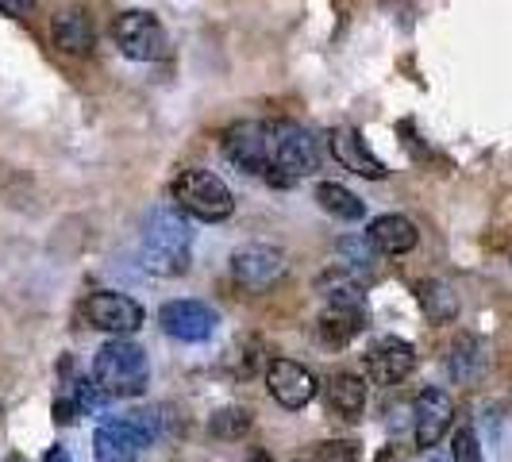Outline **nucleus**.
I'll return each instance as SVG.
<instances>
[{
  "instance_id": "1",
  "label": "nucleus",
  "mask_w": 512,
  "mask_h": 462,
  "mask_svg": "<svg viewBox=\"0 0 512 462\" xmlns=\"http://www.w3.org/2000/svg\"><path fill=\"white\" fill-rule=\"evenodd\" d=\"M139 258L158 278H181L189 274L193 262V228L189 216H181L174 205H158L143 220V239H139Z\"/></svg>"
},
{
  "instance_id": "2",
  "label": "nucleus",
  "mask_w": 512,
  "mask_h": 462,
  "mask_svg": "<svg viewBox=\"0 0 512 462\" xmlns=\"http://www.w3.org/2000/svg\"><path fill=\"white\" fill-rule=\"evenodd\" d=\"M320 158H324V147H320V135L297 120H274L270 124V170H266V181L278 185V189H289L297 181L312 178L320 170Z\"/></svg>"
},
{
  "instance_id": "3",
  "label": "nucleus",
  "mask_w": 512,
  "mask_h": 462,
  "mask_svg": "<svg viewBox=\"0 0 512 462\" xmlns=\"http://www.w3.org/2000/svg\"><path fill=\"white\" fill-rule=\"evenodd\" d=\"M93 385L104 397H143L151 385V359L135 339H108L101 351L93 355Z\"/></svg>"
},
{
  "instance_id": "4",
  "label": "nucleus",
  "mask_w": 512,
  "mask_h": 462,
  "mask_svg": "<svg viewBox=\"0 0 512 462\" xmlns=\"http://www.w3.org/2000/svg\"><path fill=\"white\" fill-rule=\"evenodd\" d=\"M170 201L181 216L189 220H201V224H224L231 212H235V197H231L228 181L212 170H181L174 185H170Z\"/></svg>"
},
{
  "instance_id": "5",
  "label": "nucleus",
  "mask_w": 512,
  "mask_h": 462,
  "mask_svg": "<svg viewBox=\"0 0 512 462\" xmlns=\"http://www.w3.org/2000/svg\"><path fill=\"white\" fill-rule=\"evenodd\" d=\"M112 39L124 58L131 62H162L170 58V31L162 27V20L154 12L143 8H128L112 20Z\"/></svg>"
},
{
  "instance_id": "6",
  "label": "nucleus",
  "mask_w": 512,
  "mask_h": 462,
  "mask_svg": "<svg viewBox=\"0 0 512 462\" xmlns=\"http://www.w3.org/2000/svg\"><path fill=\"white\" fill-rule=\"evenodd\" d=\"M231 282L247 293H266L285 278L289 262H285L282 247H270V243H243L239 251H231Z\"/></svg>"
},
{
  "instance_id": "7",
  "label": "nucleus",
  "mask_w": 512,
  "mask_h": 462,
  "mask_svg": "<svg viewBox=\"0 0 512 462\" xmlns=\"http://www.w3.org/2000/svg\"><path fill=\"white\" fill-rule=\"evenodd\" d=\"M220 151L235 170L266 178L270 170V124L266 120H239L220 135Z\"/></svg>"
},
{
  "instance_id": "8",
  "label": "nucleus",
  "mask_w": 512,
  "mask_h": 462,
  "mask_svg": "<svg viewBox=\"0 0 512 462\" xmlns=\"http://www.w3.org/2000/svg\"><path fill=\"white\" fill-rule=\"evenodd\" d=\"M81 312H85V324H89V328L108 332L112 339H124V335L139 332L143 320H147L143 305H139L135 297H128V293H116V289H97V293H89Z\"/></svg>"
},
{
  "instance_id": "9",
  "label": "nucleus",
  "mask_w": 512,
  "mask_h": 462,
  "mask_svg": "<svg viewBox=\"0 0 512 462\" xmlns=\"http://www.w3.org/2000/svg\"><path fill=\"white\" fill-rule=\"evenodd\" d=\"M158 328L178 343H205L220 328V312L205 301L181 297V301H166L158 308Z\"/></svg>"
},
{
  "instance_id": "10",
  "label": "nucleus",
  "mask_w": 512,
  "mask_h": 462,
  "mask_svg": "<svg viewBox=\"0 0 512 462\" xmlns=\"http://www.w3.org/2000/svg\"><path fill=\"white\" fill-rule=\"evenodd\" d=\"M451 424H455V401H451V393L439 389V385L420 389L416 401H412V436H416V447H424V451L436 447L439 439L451 432Z\"/></svg>"
},
{
  "instance_id": "11",
  "label": "nucleus",
  "mask_w": 512,
  "mask_h": 462,
  "mask_svg": "<svg viewBox=\"0 0 512 462\" xmlns=\"http://www.w3.org/2000/svg\"><path fill=\"white\" fill-rule=\"evenodd\" d=\"M266 389L285 412H301L316 397V374L297 359H270L266 366Z\"/></svg>"
},
{
  "instance_id": "12",
  "label": "nucleus",
  "mask_w": 512,
  "mask_h": 462,
  "mask_svg": "<svg viewBox=\"0 0 512 462\" xmlns=\"http://www.w3.org/2000/svg\"><path fill=\"white\" fill-rule=\"evenodd\" d=\"M362 362H366V374H370V382L397 385V382H405L412 370H416V347H412L409 339L382 335V339H374V343L366 347Z\"/></svg>"
},
{
  "instance_id": "13",
  "label": "nucleus",
  "mask_w": 512,
  "mask_h": 462,
  "mask_svg": "<svg viewBox=\"0 0 512 462\" xmlns=\"http://www.w3.org/2000/svg\"><path fill=\"white\" fill-rule=\"evenodd\" d=\"M328 151H332V158L343 170H351V174H359V178L382 181L385 174H389L382 158L370 151V143L362 139L359 128H332L328 131Z\"/></svg>"
},
{
  "instance_id": "14",
  "label": "nucleus",
  "mask_w": 512,
  "mask_h": 462,
  "mask_svg": "<svg viewBox=\"0 0 512 462\" xmlns=\"http://www.w3.org/2000/svg\"><path fill=\"white\" fill-rule=\"evenodd\" d=\"M51 35H54V47L62 54L85 58V54L97 51V24H93V16H89L85 8H77V4L74 8L54 12Z\"/></svg>"
},
{
  "instance_id": "15",
  "label": "nucleus",
  "mask_w": 512,
  "mask_h": 462,
  "mask_svg": "<svg viewBox=\"0 0 512 462\" xmlns=\"http://www.w3.org/2000/svg\"><path fill=\"white\" fill-rule=\"evenodd\" d=\"M366 239L378 247V255H409L412 247L420 243V231H416L409 216L385 212V216H374L366 224Z\"/></svg>"
},
{
  "instance_id": "16",
  "label": "nucleus",
  "mask_w": 512,
  "mask_h": 462,
  "mask_svg": "<svg viewBox=\"0 0 512 462\" xmlns=\"http://www.w3.org/2000/svg\"><path fill=\"white\" fill-rule=\"evenodd\" d=\"M139 451H143V443L124 420H104L101 428L93 432L97 462H139Z\"/></svg>"
},
{
  "instance_id": "17",
  "label": "nucleus",
  "mask_w": 512,
  "mask_h": 462,
  "mask_svg": "<svg viewBox=\"0 0 512 462\" xmlns=\"http://www.w3.org/2000/svg\"><path fill=\"white\" fill-rule=\"evenodd\" d=\"M482 370H486V347H482V339L462 332L451 343V351H447V374L459 385H470L482 378Z\"/></svg>"
},
{
  "instance_id": "18",
  "label": "nucleus",
  "mask_w": 512,
  "mask_h": 462,
  "mask_svg": "<svg viewBox=\"0 0 512 462\" xmlns=\"http://www.w3.org/2000/svg\"><path fill=\"white\" fill-rule=\"evenodd\" d=\"M366 397H370L366 378L347 374V370L332 374V382H328V405H332V412H339L343 420H359L362 412H366Z\"/></svg>"
},
{
  "instance_id": "19",
  "label": "nucleus",
  "mask_w": 512,
  "mask_h": 462,
  "mask_svg": "<svg viewBox=\"0 0 512 462\" xmlns=\"http://www.w3.org/2000/svg\"><path fill=\"white\" fill-rule=\"evenodd\" d=\"M366 328V312H351V308H328L320 312V324H316V335L324 347H347L355 335H362Z\"/></svg>"
},
{
  "instance_id": "20",
  "label": "nucleus",
  "mask_w": 512,
  "mask_h": 462,
  "mask_svg": "<svg viewBox=\"0 0 512 462\" xmlns=\"http://www.w3.org/2000/svg\"><path fill=\"white\" fill-rule=\"evenodd\" d=\"M416 301H420L424 316H428L432 324H455V320H459V293L447 282H439V278L416 282Z\"/></svg>"
},
{
  "instance_id": "21",
  "label": "nucleus",
  "mask_w": 512,
  "mask_h": 462,
  "mask_svg": "<svg viewBox=\"0 0 512 462\" xmlns=\"http://www.w3.org/2000/svg\"><path fill=\"white\" fill-rule=\"evenodd\" d=\"M316 205L324 208L328 216H335V220H343V224L366 220V201L359 193H351L347 185H339V181H320L316 185Z\"/></svg>"
},
{
  "instance_id": "22",
  "label": "nucleus",
  "mask_w": 512,
  "mask_h": 462,
  "mask_svg": "<svg viewBox=\"0 0 512 462\" xmlns=\"http://www.w3.org/2000/svg\"><path fill=\"white\" fill-rule=\"evenodd\" d=\"M339 266H347V270H355L359 278H370L374 270H378V247L366 239V231L362 235H347V239H339Z\"/></svg>"
},
{
  "instance_id": "23",
  "label": "nucleus",
  "mask_w": 512,
  "mask_h": 462,
  "mask_svg": "<svg viewBox=\"0 0 512 462\" xmlns=\"http://www.w3.org/2000/svg\"><path fill=\"white\" fill-rule=\"evenodd\" d=\"M251 424H255L251 409H243V405H224V409H216L208 416V436L220 439V443H235V439H243L251 432Z\"/></svg>"
},
{
  "instance_id": "24",
  "label": "nucleus",
  "mask_w": 512,
  "mask_h": 462,
  "mask_svg": "<svg viewBox=\"0 0 512 462\" xmlns=\"http://www.w3.org/2000/svg\"><path fill=\"white\" fill-rule=\"evenodd\" d=\"M301 462H359V443L355 439H324Z\"/></svg>"
},
{
  "instance_id": "25",
  "label": "nucleus",
  "mask_w": 512,
  "mask_h": 462,
  "mask_svg": "<svg viewBox=\"0 0 512 462\" xmlns=\"http://www.w3.org/2000/svg\"><path fill=\"white\" fill-rule=\"evenodd\" d=\"M451 459L455 462H486L482 459V443L474 436V428H459L451 439Z\"/></svg>"
},
{
  "instance_id": "26",
  "label": "nucleus",
  "mask_w": 512,
  "mask_h": 462,
  "mask_svg": "<svg viewBox=\"0 0 512 462\" xmlns=\"http://www.w3.org/2000/svg\"><path fill=\"white\" fill-rule=\"evenodd\" d=\"M35 12V0H0V16H12V20H27Z\"/></svg>"
},
{
  "instance_id": "27",
  "label": "nucleus",
  "mask_w": 512,
  "mask_h": 462,
  "mask_svg": "<svg viewBox=\"0 0 512 462\" xmlns=\"http://www.w3.org/2000/svg\"><path fill=\"white\" fill-rule=\"evenodd\" d=\"M43 462H74V459H70V451H66V447H51V451L43 455Z\"/></svg>"
},
{
  "instance_id": "28",
  "label": "nucleus",
  "mask_w": 512,
  "mask_h": 462,
  "mask_svg": "<svg viewBox=\"0 0 512 462\" xmlns=\"http://www.w3.org/2000/svg\"><path fill=\"white\" fill-rule=\"evenodd\" d=\"M243 462H274V455H270L266 447H251V451H247V459H243Z\"/></svg>"
},
{
  "instance_id": "29",
  "label": "nucleus",
  "mask_w": 512,
  "mask_h": 462,
  "mask_svg": "<svg viewBox=\"0 0 512 462\" xmlns=\"http://www.w3.org/2000/svg\"><path fill=\"white\" fill-rule=\"evenodd\" d=\"M432 462H439V459H432Z\"/></svg>"
},
{
  "instance_id": "30",
  "label": "nucleus",
  "mask_w": 512,
  "mask_h": 462,
  "mask_svg": "<svg viewBox=\"0 0 512 462\" xmlns=\"http://www.w3.org/2000/svg\"><path fill=\"white\" fill-rule=\"evenodd\" d=\"M0 412H4V409H0Z\"/></svg>"
}]
</instances>
